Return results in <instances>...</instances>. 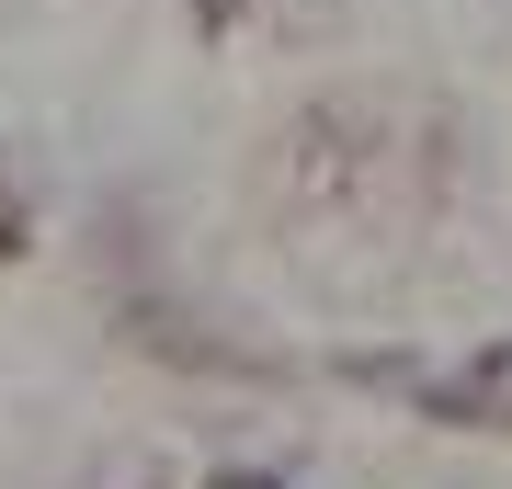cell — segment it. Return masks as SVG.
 I'll return each instance as SVG.
<instances>
[{
	"instance_id": "cell-1",
	"label": "cell",
	"mask_w": 512,
	"mask_h": 489,
	"mask_svg": "<svg viewBox=\"0 0 512 489\" xmlns=\"http://www.w3.org/2000/svg\"><path fill=\"white\" fill-rule=\"evenodd\" d=\"M433 421H467V433H512V342L467 353V376L433 387Z\"/></svg>"
},
{
	"instance_id": "cell-2",
	"label": "cell",
	"mask_w": 512,
	"mask_h": 489,
	"mask_svg": "<svg viewBox=\"0 0 512 489\" xmlns=\"http://www.w3.org/2000/svg\"><path fill=\"white\" fill-rule=\"evenodd\" d=\"M205 489H285V478H251V467H228V478H205Z\"/></svg>"
},
{
	"instance_id": "cell-3",
	"label": "cell",
	"mask_w": 512,
	"mask_h": 489,
	"mask_svg": "<svg viewBox=\"0 0 512 489\" xmlns=\"http://www.w3.org/2000/svg\"><path fill=\"white\" fill-rule=\"evenodd\" d=\"M12 239H23V205H12V194H0V251H12Z\"/></svg>"
}]
</instances>
